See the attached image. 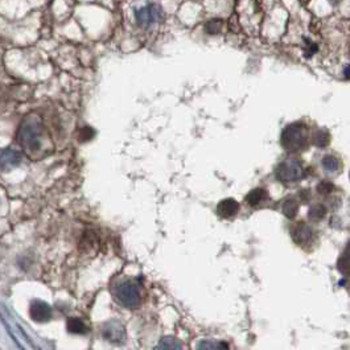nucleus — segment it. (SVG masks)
I'll list each match as a JSON object with an SVG mask.
<instances>
[{"label":"nucleus","instance_id":"19","mask_svg":"<svg viewBox=\"0 0 350 350\" xmlns=\"http://www.w3.org/2000/svg\"><path fill=\"white\" fill-rule=\"evenodd\" d=\"M329 141L330 136L326 131L320 130V131H317V132L313 135V144L316 145V147H318V148H325L326 145L329 144Z\"/></svg>","mask_w":350,"mask_h":350},{"label":"nucleus","instance_id":"23","mask_svg":"<svg viewBox=\"0 0 350 350\" xmlns=\"http://www.w3.org/2000/svg\"><path fill=\"white\" fill-rule=\"evenodd\" d=\"M329 1L332 3V4H337L338 3V0H329Z\"/></svg>","mask_w":350,"mask_h":350},{"label":"nucleus","instance_id":"17","mask_svg":"<svg viewBox=\"0 0 350 350\" xmlns=\"http://www.w3.org/2000/svg\"><path fill=\"white\" fill-rule=\"evenodd\" d=\"M299 210V202L295 198H288L284 204H283V213L288 218H295V216L298 214Z\"/></svg>","mask_w":350,"mask_h":350},{"label":"nucleus","instance_id":"16","mask_svg":"<svg viewBox=\"0 0 350 350\" xmlns=\"http://www.w3.org/2000/svg\"><path fill=\"white\" fill-rule=\"evenodd\" d=\"M226 345L223 342L213 341V340H204L200 341L196 346V350H225Z\"/></svg>","mask_w":350,"mask_h":350},{"label":"nucleus","instance_id":"8","mask_svg":"<svg viewBox=\"0 0 350 350\" xmlns=\"http://www.w3.org/2000/svg\"><path fill=\"white\" fill-rule=\"evenodd\" d=\"M21 163V153L16 149L4 148L0 149V169L9 171L16 168Z\"/></svg>","mask_w":350,"mask_h":350},{"label":"nucleus","instance_id":"4","mask_svg":"<svg viewBox=\"0 0 350 350\" xmlns=\"http://www.w3.org/2000/svg\"><path fill=\"white\" fill-rule=\"evenodd\" d=\"M276 178L282 182H294L303 177V167L298 160L290 159L276 167Z\"/></svg>","mask_w":350,"mask_h":350},{"label":"nucleus","instance_id":"22","mask_svg":"<svg viewBox=\"0 0 350 350\" xmlns=\"http://www.w3.org/2000/svg\"><path fill=\"white\" fill-rule=\"evenodd\" d=\"M333 189H334V185L330 181H328V180H324V181H321L317 185V192L320 194H322V196L330 194L332 192H333Z\"/></svg>","mask_w":350,"mask_h":350},{"label":"nucleus","instance_id":"2","mask_svg":"<svg viewBox=\"0 0 350 350\" xmlns=\"http://www.w3.org/2000/svg\"><path fill=\"white\" fill-rule=\"evenodd\" d=\"M113 296L115 302L119 303L122 306L133 309L136 306H140L141 295L139 286L136 282H133L131 279L122 280L113 288Z\"/></svg>","mask_w":350,"mask_h":350},{"label":"nucleus","instance_id":"14","mask_svg":"<svg viewBox=\"0 0 350 350\" xmlns=\"http://www.w3.org/2000/svg\"><path fill=\"white\" fill-rule=\"evenodd\" d=\"M267 197V192L262 188H257L253 189L247 196H246V201L250 206L259 205L262 201H264V198Z\"/></svg>","mask_w":350,"mask_h":350},{"label":"nucleus","instance_id":"21","mask_svg":"<svg viewBox=\"0 0 350 350\" xmlns=\"http://www.w3.org/2000/svg\"><path fill=\"white\" fill-rule=\"evenodd\" d=\"M95 136V131H94L91 127L86 126L84 129L81 130L80 133H78V139H80L81 143H86V141H90L93 137Z\"/></svg>","mask_w":350,"mask_h":350},{"label":"nucleus","instance_id":"13","mask_svg":"<svg viewBox=\"0 0 350 350\" xmlns=\"http://www.w3.org/2000/svg\"><path fill=\"white\" fill-rule=\"evenodd\" d=\"M156 350H184L182 344L175 337H164L159 342Z\"/></svg>","mask_w":350,"mask_h":350},{"label":"nucleus","instance_id":"7","mask_svg":"<svg viewBox=\"0 0 350 350\" xmlns=\"http://www.w3.org/2000/svg\"><path fill=\"white\" fill-rule=\"evenodd\" d=\"M29 316L33 321L46 322L52 318V308L45 302L33 300L29 306Z\"/></svg>","mask_w":350,"mask_h":350},{"label":"nucleus","instance_id":"3","mask_svg":"<svg viewBox=\"0 0 350 350\" xmlns=\"http://www.w3.org/2000/svg\"><path fill=\"white\" fill-rule=\"evenodd\" d=\"M282 145L290 152L302 151L306 145V132L303 125H290L282 133Z\"/></svg>","mask_w":350,"mask_h":350},{"label":"nucleus","instance_id":"15","mask_svg":"<svg viewBox=\"0 0 350 350\" xmlns=\"http://www.w3.org/2000/svg\"><path fill=\"white\" fill-rule=\"evenodd\" d=\"M326 214V208L322 204H314L309 208V212H308V218L310 221L317 222L320 219L325 217Z\"/></svg>","mask_w":350,"mask_h":350},{"label":"nucleus","instance_id":"6","mask_svg":"<svg viewBox=\"0 0 350 350\" xmlns=\"http://www.w3.org/2000/svg\"><path fill=\"white\" fill-rule=\"evenodd\" d=\"M102 337L110 344L122 345L126 341V329L121 322L109 321L102 326Z\"/></svg>","mask_w":350,"mask_h":350},{"label":"nucleus","instance_id":"10","mask_svg":"<svg viewBox=\"0 0 350 350\" xmlns=\"http://www.w3.org/2000/svg\"><path fill=\"white\" fill-rule=\"evenodd\" d=\"M238 210H239V204H238L235 200H233V198L222 200L217 206V213L219 214L221 217H225V218L235 216V214L238 213Z\"/></svg>","mask_w":350,"mask_h":350},{"label":"nucleus","instance_id":"5","mask_svg":"<svg viewBox=\"0 0 350 350\" xmlns=\"http://www.w3.org/2000/svg\"><path fill=\"white\" fill-rule=\"evenodd\" d=\"M163 9L160 5L151 4L148 7H143L135 11V17H136L137 25H140L143 28H147L153 23L163 20Z\"/></svg>","mask_w":350,"mask_h":350},{"label":"nucleus","instance_id":"11","mask_svg":"<svg viewBox=\"0 0 350 350\" xmlns=\"http://www.w3.org/2000/svg\"><path fill=\"white\" fill-rule=\"evenodd\" d=\"M66 329L69 333L73 334H86L88 333V326L81 318L70 317L66 322Z\"/></svg>","mask_w":350,"mask_h":350},{"label":"nucleus","instance_id":"12","mask_svg":"<svg viewBox=\"0 0 350 350\" xmlns=\"http://www.w3.org/2000/svg\"><path fill=\"white\" fill-rule=\"evenodd\" d=\"M338 270L342 275L345 276H350V243L345 247L344 253L341 254V257L338 259Z\"/></svg>","mask_w":350,"mask_h":350},{"label":"nucleus","instance_id":"20","mask_svg":"<svg viewBox=\"0 0 350 350\" xmlns=\"http://www.w3.org/2000/svg\"><path fill=\"white\" fill-rule=\"evenodd\" d=\"M222 25L223 23L221 21V19H212L205 24V31L206 33L209 35H217V33L221 32Z\"/></svg>","mask_w":350,"mask_h":350},{"label":"nucleus","instance_id":"1","mask_svg":"<svg viewBox=\"0 0 350 350\" xmlns=\"http://www.w3.org/2000/svg\"><path fill=\"white\" fill-rule=\"evenodd\" d=\"M17 141L29 156H35L43 147V125L39 117L28 115L21 122L17 131Z\"/></svg>","mask_w":350,"mask_h":350},{"label":"nucleus","instance_id":"9","mask_svg":"<svg viewBox=\"0 0 350 350\" xmlns=\"http://www.w3.org/2000/svg\"><path fill=\"white\" fill-rule=\"evenodd\" d=\"M291 235L298 245H308L313 238L314 231L309 225L300 222L291 227Z\"/></svg>","mask_w":350,"mask_h":350},{"label":"nucleus","instance_id":"18","mask_svg":"<svg viewBox=\"0 0 350 350\" xmlns=\"http://www.w3.org/2000/svg\"><path fill=\"white\" fill-rule=\"evenodd\" d=\"M322 167H324L326 172L334 173L340 169V161H338L337 157L332 156V155H326V156L322 159Z\"/></svg>","mask_w":350,"mask_h":350}]
</instances>
